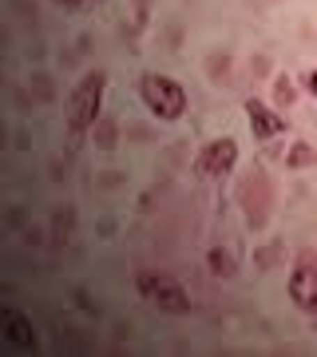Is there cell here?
Instances as JSON below:
<instances>
[{
    "label": "cell",
    "instance_id": "ba28073f",
    "mask_svg": "<svg viewBox=\"0 0 317 357\" xmlns=\"http://www.w3.org/2000/svg\"><path fill=\"white\" fill-rule=\"evenodd\" d=\"M314 159H317V151L309 147V143H297V147L290 151V167H309Z\"/></svg>",
    "mask_w": 317,
    "mask_h": 357
},
{
    "label": "cell",
    "instance_id": "3957f363",
    "mask_svg": "<svg viewBox=\"0 0 317 357\" xmlns=\"http://www.w3.org/2000/svg\"><path fill=\"white\" fill-rule=\"evenodd\" d=\"M135 286H139V294L151 302V306L167 310V314H187L190 310V298L187 290L178 286L171 274H159V270H143L139 278H135Z\"/></svg>",
    "mask_w": 317,
    "mask_h": 357
},
{
    "label": "cell",
    "instance_id": "277c9868",
    "mask_svg": "<svg viewBox=\"0 0 317 357\" xmlns=\"http://www.w3.org/2000/svg\"><path fill=\"white\" fill-rule=\"evenodd\" d=\"M234 163H238V143L230 139V135L206 143L203 155H199V171L203 175H226V171H234Z\"/></svg>",
    "mask_w": 317,
    "mask_h": 357
},
{
    "label": "cell",
    "instance_id": "9c48e42d",
    "mask_svg": "<svg viewBox=\"0 0 317 357\" xmlns=\"http://www.w3.org/2000/svg\"><path fill=\"white\" fill-rule=\"evenodd\" d=\"M210 270L215 274H234V262L226 258V250H210Z\"/></svg>",
    "mask_w": 317,
    "mask_h": 357
},
{
    "label": "cell",
    "instance_id": "8992f818",
    "mask_svg": "<svg viewBox=\"0 0 317 357\" xmlns=\"http://www.w3.org/2000/svg\"><path fill=\"white\" fill-rule=\"evenodd\" d=\"M290 294H293V302L302 310H317V270L309 266H297L290 274Z\"/></svg>",
    "mask_w": 317,
    "mask_h": 357
},
{
    "label": "cell",
    "instance_id": "8fae6325",
    "mask_svg": "<svg viewBox=\"0 0 317 357\" xmlns=\"http://www.w3.org/2000/svg\"><path fill=\"white\" fill-rule=\"evenodd\" d=\"M305 84H309V91L317 96V72H309V76H305Z\"/></svg>",
    "mask_w": 317,
    "mask_h": 357
},
{
    "label": "cell",
    "instance_id": "6da1fadb",
    "mask_svg": "<svg viewBox=\"0 0 317 357\" xmlns=\"http://www.w3.org/2000/svg\"><path fill=\"white\" fill-rule=\"evenodd\" d=\"M103 88H107V76L103 72H91V76L79 79V88L72 91L68 100V128L76 131H88L95 119H100V103H103Z\"/></svg>",
    "mask_w": 317,
    "mask_h": 357
},
{
    "label": "cell",
    "instance_id": "52a82bcc",
    "mask_svg": "<svg viewBox=\"0 0 317 357\" xmlns=\"http://www.w3.org/2000/svg\"><path fill=\"white\" fill-rule=\"evenodd\" d=\"M4 342L13 345V349H28V354H32V349H36V330H32L16 310H4Z\"/></svg>",
    "mask_w": 317,
    "mask_h": 357
},
{
    "label": "cell",
    "instance_id": "7c38bea8",
    "mask_svg": "<svg viewBox=\"0 0 317 357\" xmlns=\"http://www.w3.org/2000/svg\"><path fill=\"white\" fill-rule=\"evenodd\" d=\"M60 4H68V8H79V4H84V0H60Z\"/></svg>",
    "mask_w": 317,
    "mask_h": 357
},
{
    "label": "cell",
    "instance_id": "5b68a950",
    "mask_svg": "<svg viewBox=\"0 0 317 357\" xmlns=\"http://www.w3.org/2000/svg\"><path fill=\"white\" fill-rule=\"evenodd\" d=\"M246 119H250L254 135H262V139H274V135H281V131H286L281 115H274V112L266 107V103H258V100L246 103Z\"/></svg>",
    "mask_w": 317,
    "mask_h": 357
},
{
    "label": "cell",
    "instance_id": "30bf717a",
    "mask_svg": "<svg viewBox=\"0 0 317 357\" xmlns=\"http://www.w3.org/2000/svg\"><path fill=\"white\" fill-rule=\"evenodd\" d=\"M274 91H278V100H281V103H293V100H297V96H293V84H290L286 76H281L278 84H274Z\"/></svg>",
    "mask_w": 317,
    "mask_h": 357
},
{
    "label": "cell",
    "instance_id": "7a4b0ae2",
    "mask_svg": "<svg viewBox=\"0 0 317 357\" xmlns=\"http://www.w3.org/2000/svg\"><path fill=\"white\" fill-rule=\"evenodd\" d=\"M139 91H143V103H147L159 119H178V115L187 112V91H183V84L171 79V76H143Z\"/></svg>",
    "mask_w": 317,
    "mask_h": 357
}]
</instances>
